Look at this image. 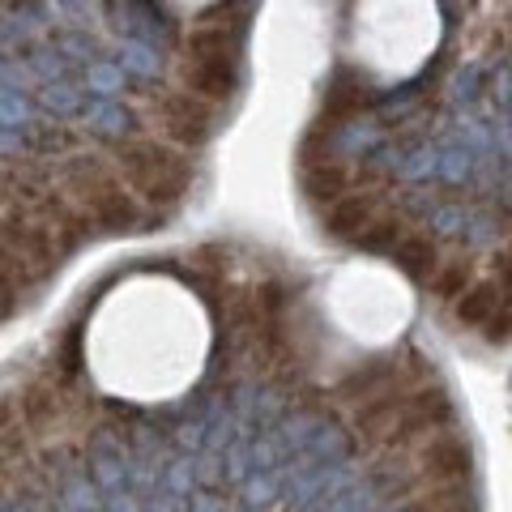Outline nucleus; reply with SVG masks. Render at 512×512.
Instances as JSON below:
<instances>
[{"label":"nucleus","mask_w":512,"mask_h":512,"mask_svg":"<svg viewBox=\"0 0 512 512\" xmlns=\"http://www.w3.org/2000/svg\"><path fill=\"white\" fill-rule=\"evenodd\" d=\"M69 192H73L82 218L99 222V231H107V235H128L141 227L137 201L128 197L120 175L107 163H99V158H82V163L69 167Z\"/></svg>","instance_id":"nucleus-3"},{"label":"nucleus","mask_w":512,"mask_h":512,"mask_svg":"<svg viewBox=\"0 0 512 512\" xmlns=\"http://www.w3.org/2000/svg\"><path fill=\"white\" fill-rule=\"evenodd\" d=\"M504 312V291H500V282H474L470 291H461L453 299V316H457V325H466V329H478L483 333L491 325V316H500Z\"/></svg>","instance_id":"nucleus-6"},{"label":"nucleus","mask_w":512,"mask_h":512,"mask_svg":"<svg viewBox=\"0 0 512 512\" xmlns=\"http://www.w3.org/2000/svg\"><path fill=\"white\" fill-rule=\"evenodd\" d=\"M466 470H470V453L457 436H444L436 444H427V474L436 478V483H453V478H461Z\"/></svg>","instance_id":"nucleus-8"},{"label":"nucleus","mask_w":512,"mask_h":512,"mask_svg":"<svg viewBox=\"0 0 512 512\" xmlns=\"http://www.w3.org/2000/svg\"><path fill=\"white\" fill-rule=\"evenodd\" d=\"M116 167L128 184H133L141 197L154 201V205H180L188 197V163L175 150H167L163 141H150V137H128L116 146Z\"/></svg>","instance_id":"nucleus-2"},{"label":"nucleus","mask_w":512,"mask_h":512,"mask_svg":"<svg viewBox=\"0 0 512 512\" xmlns=\"http://www.w3.org/2000/svg\"><path fill=\"white\" fill-rule=\"evenodd\" d=\"M483 338H487L491 346H508V342H512V308H504L500 316H491V325L483 329Z\"/></svg>","instance_id":"nucleus-12"},{"label":"nucleus","mask_w":512,"mask_h":512,"mask_svg":"<svg viewBox=\"0 0 512 512\" xmlns=\"http://www.w3.org/2000/svg\"><path fill=\"white\" fill-rule=\"evenodd\" d=\"M372 222H376V201L372 197H338L325 214V231L333 239H346V244H359Z\"/></svg>","instance_id":"nucleus-5"},{"label":"nucleus","mask_w":512,"mask_h":512,"mask_svg":"<svg viewBox=\"0 0 512 512\" xmlns=\"http://www.w3.org/2000/svg\"><path fill=\"white\" fill-rule=\"evenodd\" d=\"M474 286V265L466 261V256H457V261H448L436 269V278H431V291H436L440 299H457L461 291H470Z\"/></svg>","instance_id":"nucleus-11"},{"label":"nucleus","mask_w":512,"mask_h":512,"mask_svg":"<svg viewBox=\"0 0 512 512\" xmlns=\"http://www.w3.org/2000/svg\"><path fill=\"white\" fill-rule=\"evenodd\" d=\"M158 128H163L175 146L201 150L205 141L214 137V116H210V107H205V99L184 90V94H171V99L158 103Z\"/></svg>","instance_id":"nucleus-4"},{"label":"nucleus","mask_w":512,"mask_h":512,"mask_svg":"<svg viewBox=\"0 0 512 512\" xmlns=\"http://www.w3.org/2000/svg\"><path fill=\"white\" fill-rule=\"evenodd\" d=\"M495 282H500L504 299L512 303V252H504V256H500V274H495Z\"/></svg>","instance_id":"nucleus-13"},{"label":"nucleus","mask_w":512,"mask_h":512,"mask_svg":"<svg viewBox=\"0 0 512 512\" xmlns=\"http://www.w3.org/2000/svg\"><path fill=\"white\" fill-rule=\"evenodd\" d=\"M389 256L410 282H431L440 269V248L431 235H402V244H397Z\"/></svg>","instance_id":"nucleus-7"},{"label":"nucleus","mask_w":512,"mask_h":512,"mask_svg":"<svg viewBox=\"0 0 512 512\" xmlns=\"http://www.w3.org/2000/svg\"><path fill=\"white\" fill-rule=\"evenodd\" d=\"M184 86L205 103H227L239 86V26L205 22L188 43Z\"/></svg>","instance_id":"nucleus-1"},{"label":"nucleus","mask_w":512,"mask_h":512,"mask_svg":"<svg viewBox=\"0 0 512 512\" xmlns=\"http://www.w3.org/2000/svg\"><path fill=\"white\" fill-rule=\"evenodd\" d=\"M342 188H346V171L338 163H329V158L303 163V192H308L312 201H338Z\"/></svg>","instance_id":"nucleus-9"},{"label":"nucleus","mask_w":512,"mask_h":512,"mask_svg":"<svg viewBox=\"0 0 512 512\" xmlns=\"http://www.w3.org/2000/svg\"><path fill=\"white\" fill-rule=\"evenodd\" d=\"M367 99H372V90H367L363 82L359 86H350V82H333L329 86V99H325V116H320V124L325 120H342V116H355L359 107H367Z\"/></svg>","instance_id":"nucleus-10"}]
</instances>
